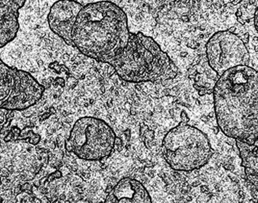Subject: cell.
Masks as SVG:
<instances>
[{"instance_id":"ba28073f","label":"cell","mask_w":258,"mask_h":203,"mask_svg":"<svg viewBox=\"0 0 258 203\" xmlns=\"http://www.w3.org/2000/svg\"><path fill=\"white\" fill-rule=\"evenodd\" d=\"M84 6L75 0H58L53 4L47 16L51 31L72 46V32Z\"/></svg>"},{"instance_id":"8992f818","label":"cell","mask_w":258,"mask_h":203,"mask_svg":"<svg viewBox=\"0 0 258 203\" xmlns=\"http://www.w3.org/2000/svg\"><path fill=\"white\" fill-rule=\"evenodd\" d=\"M44 87L30 73L11 67L0 60V107L8 111H22L43 96Z\"/></svg>"},{"instance_id":"7c38bea8","label":"cell","mask_w":258,"mask_h":203,"mask_svg":"<svg viewBox=\"0 0 258 203\" xmlns=\"http://www.w3.org/2000/svg\"><path fill=\"white\" fill-rule=\"evenodd\" d=\"M139 2L153 11H159L172 4L175 0H139Z\"/></svg>"},{"instance_id":"7a4b0ae2","label":"cell","mask_w":258,"mask_h":203,"mask_svg":"<svg viewBox=\"0 0 258 203\" xmlns=\"http://www.w3.org/2000/svg\"><path fill=\"white\" fill-rule=\"evenodd\" d=\"M127 16L110 1L86 4L72 32V47L82 55L107 63L125 49L131 37Z\"/></svg>"},{"instance_id":"30bf717a","label":"cell","mask_w":258,"mask_h":203,"mask_svg":"<svg viewBox=\"0 0 258 203\" xmlns=\"http://www.w3.org/2000/svg\"><path fill=\"white\" fill-rule=\"evenodd\" d=\"M26 0H1L0 1V47H5L16 38L19 30V10Z\"/></svg>"},{"instance_id":"52a82bcc","label":"cell","mask_w":258,"mask_h":203,"mask_svg":"<svg viewBox=\"0 0 258 203\" xmlns=\"http://www.w3.org/2000/svg\"><path fill=\"white\" fill-rule=\"evenodd\" d=\"M206 53L209 66L219 76L236 66L248 65L250 60L244 42L230 31L213 34L206 44Z\"/></svg>"},{"instance_id":"6da1fadb","label":"cell","mask_w":258,"mask_h":203,"mask_svg":"<svg viewBox=\"0 0 258 203\" xmlns=\"http://www.w3.org/2000/svg\"><path fill=\"white\" fill-rule=\"evenodd\" d=\"M217 125L235 141L253 143L258 139V72L239 65L220 76L213 90Z\"/></svg>"},{"instance_id":"277c9868","label":"cell","mask_w":258,"mask_h":203,"mask_svg":"<svg viewBox=\"0 0 258 203\" xmlns=\"http://www.w3.org/2000/svg\"><path fill=\"white\" fill-rule=\"evenodd\" d=\"M173 128L162 142V154L175 171L190 172L205 166L213 156V149L206 134L187 124V118Z\"/></svg>"},{"instance_id":"5b68a950","label":"cell","mask_w":258,"mask_h":203,"mask_svg":"<svg viewBox=\"0 0 258 203\" xmlns=\"http://www.w3.org/2000/svg\"><path fill=\"white\" fill-rule=\"evenodd\" d=\"M115 141L116 136L108 124L99 118L84 117L74 125L66 148L81 159L99 161L112 154Z\"/></svg>"},{"instance_id":"8fae6325","label":"cell","mask_w":258,"mask_h":203,"mask_svg":"<svg viewBox=\"0 0 258 203\" xmlns=\"http://www.w3.org/2000/svg\"><path fill=\"white\" fill-rule=\"evenodd\" d=\"M245 177L258 191V139L253 143L236 141Z\"/></svg>"},{"instance_id":"9c48e42d","label":"cell","mask_w":258,"mask_h":203,"mask_svg":"<svg viewBox=\"0 0 258 203\" xmlns=\"http://www.w3.org/2000/svg\"><path fill=\"white\" fill-rule=\"evenodd\" d=\"M106 203H152L151 196L141 182L123 178L107 194Z\"/></svg>"},{"instance_id":"3957f363","label":"cell","mask_w":258,"mask_h":203,"mask_svg":"<svg viewBox=\"0 0 258 203\" xmlns=\"http://www.w3.org/2000/svg\"><path fill=\"white\" fill-rule=\"evenodd\" d=\"M107 64L121 80L130 83L167 81L178 74V68L167 53L142 33H131L125 49Z\"/></svg>"},{"instance_id":"4fadbf2b","label":"cell","mask_w":258,"mask_h":203,"mask_svg":"<svg viewBox=\"0 0 258 203\" xmlns=\"http://www.w3.org/2000/svg\"><path fill=\"white\" fill-rule=\"evenodd\" d=\"M254 26L255 29H256V32H257L258 33V8H256V11H255Z\"/></svg>"}]
</instances>
